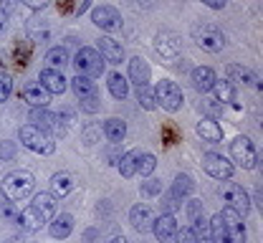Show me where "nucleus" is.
Masks as SVG:
<instances>
[{
	"mask_svg": "<svg viewBox=\"0 0 263 243\" xmlns=\"http://www.w3.org/2000/svg\"><path fill=\"white\" fill-rule=\"evenodd\" d=\"M3 198L8 203H21V200H28L31 193L35 190V177L28 170H13L3 177Z\"/></svg>",
	"mask_w": 263,
	"mask_h": 243,
	"instance_id": "obj_1",
	"label": "nucleus"
},
{
	"mask_svg": "<svg viewBox=\"0 0 263 243\" xmlns=\"http://www.w3.org/2000/svg\"><path fill=\"white\" fill-rule=\"evenodd\" d=\"M230 155H233V162L243 170H256L258 167V149L253 144V139L246 137V135H238L230 142Z\"/></svg>",
	"mask_w": 263,
	"mask_h": 243,
	"instance_id": "obj_2",
	"label": "nucleus"
},
{
	"mask_svg": "<svg viewBox=\"0 0 263 243\" xmlns=\"http://www.w3.org/2000/svg\"><path fill=\"white\" fill-rule=\"evenodd\" d=\"M18 139L33 149V152H38V155H53L56 152V142L48 137L43 129H38V127H33V124H23L21 129H18Z\"/></svg>",
	"mask_w": 263,
	"mask_h": 243,
	"instance_id": "obj_3",
	"label": "nucleus"
},
{
	"mask_svg": "<svg viewBox=\"0 0 263 243\" xmlns=\"http://www.w3.org/2000/svg\"><path fill=\"white\" fill-rule=\"evenodd\" d=\"M193 38H195L197 46L202 51H208V53H218V51L226 48V35L213 23H197L193 28Z\"/></svg>",
	"mask_w": 263,
	"mask_h": 243,
	"instance_id": "obj_4",
	"label": "nucleus"
},
{
	"mask_svg": "<svg viewBox=\"0 0 263 243\" xmlns=\"http://www.w3.org/2000/svg\"><path fill=\"white\" fill-rule=\"evenodd\" d=\"M73 66L79 69L81 76H86V79H99L101 73H104V59H101V53H99L97 48H91V46H84V48H79V53L73 56Z\"/></svg>",
	"mask_w": 263,
	"mask_h": 243,
	"instance_id": "obj_5",
	"label": "nucleus"
},
{
	"mask_svg": "<svg viewBox=\"0 0 263 243\" xmlns=\"http://www.w3.org/2000/svg\"><path fill=\"white\" fill-rule=\"evenodd\" d=\"M220 198L230 210H235L238 215H248L251 213V198L248 193L238 185V182H223L220 185Z\"/></svg>",
	"mask_w": 263,
	"mask_h": 243,
	"instance_id": "obj_6",
	"label": "nucleus"
},
{
	"mask_svg": "<svg viewBox=\"0 0 263 243\" xmlns=\"http://www.w3.org/2000/svg\"><path fill=\"white\" fill-rule=\"evenodd\" d=\"M155 102L162 106L164 111H177V109L182 106V91H180V86H177L175 81L164 79V81L157 84V89H155Z\"/></svg>",
	"mask_w": 263,
	"mask_h": 243,
	"instance_id": "obj_7",
	"label": "nucleus"
},
{
	"mask_svg": "<svg viewBox=\"0 0 263 243\" xmlns=\"http://www.w3.org/2000/svg\"><path fill=\"white\" fill-rule=\"evenodd\" d=\"M220 220H223V228L228 233V241L230 243H246L248 236H246V223H243V215H238L235 210H230L228 205L218 213Z\"/></svg>",
	"mask_w": 263,
	"mask_h": 243,
	"instance_id": "obj_8",
	"label": "nucleus"
},
{
	"mask_svg": "<svg viewBox=\"0 0 263 243\" xmlns=\"http://www.w3.org/2000/svg\"><path fill=\"white\" fill-rule=\"evenodd\" d=\"M202 170L215 180H230L233 177V162L218 152H208L202 157Z\"/></svg>",
	"mask_w": 263,
	"mask_h": 243,
	"instance_id": "obj_9",
	"label": "nucleus"
},
{
	"mask_svg": "<svg viewBox=\"0 0 263 243\" xmlns=\"http://www.w3.org/2000/svg\"><path fill=\"white\" fill-rule=\"evenodd\" d=\"M91 21H94V26H97V28L109 31V33L122 28V13H119L117 8H111V5H99V8H94Z\"/></svg>",
	"mask_w": 263,
	"mask_h": 243,
	"instance_id": "obj_10",
	"label": "nucleus"
},
{
	"mask_svg": "<svg viewBox=\"0 0 263 243\" xmlns=\"http://www.w3.org/2000/svg\"><path fill=\"white\" fill-rule=\"evenodd\" d=\"M155 210L149 208V205H144V203H139V205H134L129 210V223L134 231H139V233H152V226H155Z\"/></svg>",
	"mask_w": 263,
	"mask_h": 243,
	"instance_id": "obj_11",
	"label": "nucleus"
},
{
	"mask_svg": "<svg viewBox=\"0 0 263 243\" xmlns=\"http://www.w3.org/2000/svg\"><path fill=\"white\" fill-rule=\"evenodd\" d=\"M152 233L160 243H172L177 236V218L172 213H162L160 218H155V226H152Z\"/></svg>",
	"mask_w": 263,
	"mask_h": 243,
	"instance_id": "obj_12",
	"label": "nucleus"
},
{
	"mask_svg": "<svg viewBox=\"0 0 263 243\" xmlns=\"http://www.w3.org/2000/svg\"><path fill=\"white\" fill-rule=\"evenodd\" d=\"M226 73H228V81L233 86L240 84V86H248V89H261L258 76H256L251 69L240 66V64H228V66H226Z\"/></svg>",
	"mask_w": 263,
	"mask_h": 243,
	"instance_id": "obj_13",
	"label": "nucleus"
},
{
	"mask_svg": "<svg viewBox=\"0 0 263 243\" xmlns=\"http://www.w3.org/2000/svg\"><path fill=\"white\" fill-rule=\"evenodd\" d=\"M38 84L48 91V94H64L66 91V79H64V73L61 71H56V69H46L41 71V76H38Z\"/></svg>",
	"mask_w": 263,
	"mask_h": 243,
	"instance_id": "obj_14",
	"label": "nucleus"
},
{
	"mask_svg": "<svg viewBox=\"0 0 263 243\" xmlns=\"http://www.w3.org/2000/svg\"><path fill=\"white\" fill-rule=\"evenodd\" d=\"M155 51H157L162 59H167V61L177 59V56H180V41H177V35L167 33V31L157 33V38H155Z\"/></svg>",
	"mask_w": 263,
	"mask_h": 243,
	"instance_id": "obj_15",
	"label": "nucleus"
},
{
	"mask_svg": "<svg viewBox=\"0 0 263 243\" xmlns=\"http://www.w3.org/2000/svg\"><path fill=\"white\" fill-rule=\"evenodd\" d=\"M99 53H101V59L104 61H111V64H122L124 61V48L111 38V35H104V38H99Z\"/></svg>",
	"mask_w": 263,
	"mask_h": 243,
	"instance_id": "obj_16",
	"label": "nucleus"
},
{
	"mask_svg": "<svg viewBox=\"0 0 263 243\" xmlns=\"http://www.w3.org/2000/svg\"><path fill=\"white\" fill-rule=\"evenodd\" d=\"M18 223H21V228L23 231H31V233H35V231H41L48 220L38 213V210L33 208V205H28V208H23L21 213H18Z\"/></svg>",
	"mask_w": 263,
	"mask_h": 243,
	"instance_id": "obj_17",
	"label": "nucleus"
},
{
	"mask_svg": "<svg viewBox=\"0 0 263 243\" xmlns=\"http://www.w3.org/2000/svg\"><path fill=\"white\" fill-rule=\"evenodd\" d=\"M213 94H215V102L223 106V104H235L238 102V91L235 86L230 84L228 79H215L213 84Z\"/></svg>",
	"mask_w": 263,
	"mask_h": 243,
	"instance_id": "obj_18",
	"label": "nucleus"
},
{
	"mask_svg": "<svg viewBox=\"0 0 263 243\" xmlns=\"http://www.w3.org/2000/svg\"><path fill=\"white\" fill-rule=\"evenodd\" d=\"M215 71L210 69V66H197L193 69V86H195L200 94H208V91H213V84H215Z\"/></svg>",
	"mask_w": 263,
	"mask_h": 243,
	"instance_id": "obj_19",
	"label": "nucleus"
},
{
	"mask_svg": "<svg viewBox=\"0 0 263 243\" xmlns=\"http://www.w3.org/2000/svg\"><path fill=\"white\" fill-rule=\"evenodd\" d=\"M23 99L28 102V106H48L51 102V94L38 84V81H33V84H26V89H23Z\"/></svg>",
	"mask_w": 263,
	"mask_h": 243,
	"instance_id": "obj_20",
	"label": "nucleus"
},
{
	"mask_svg": "<svg viewBox=\"0 0 263 243\" xmlns=\"http://www.w3.org/2000/svg\"><path fill=\"white\" fill-rule=\"evenodd\" d=\"M101 132H104V137L109 139L111 144H119L122 139L127 137V122H124V119H119V117H111V119H106V122H104Z\"/></svg>",
	"mask_w": 263,
	"mask_h": 243,
	"instance_id": "obj_21",
	"label": "nucleus"
},
{
	"mask_svg": "<svg viewBox=\"0 0 263 243\" xmlns=\"http://www.w3.org/2000/svg\"><path fill=\"white\" fill-rule=\"evenodd\" d=\"M48 231H51V238H59V241L68 238L71 231H73V215H68V213H64V215H53Z\"/></svg>",
	"mask_w": 263,
	"mask_h": 243,
	"instance_id": "obj_22",
	"label": "nucleus"
},
{
	"mask_svg": "<svg viewBox=\"0 0 263 243\" xmlns=\"http://www.w3.org/2000/svg\"><path fill=\"white\" fill-rule=\"evenodd\" d=\"M31 124L43 129V132L56 129V114L51 109H46V106H35V109H31Z\"/></svg>",
	"mask_w": 263,
	"mask_h": 243,
	"instance_id": "obj_23",
	"label": "nucleus"
},
{
	"mask_svg": "<svg viewBox=\"0 0 263 243\" xmlns=\"http://www.w3.org/2000/svg\"><path fill=\"white\" fill-rule=\"evenodd\" d=\"M197 135L205 139V142H220L223 139V129H220V124L213 117H202L197 122Z\"/></svg>",
	"mask_w": 263,
	"mask_h": 243,
	"instance_id": "obj_24",
	"label": "nucleus"
},
{
	"mask_svg": "<svg viewBox=\"0 0 263 243\" xmlns=\"http://www.w3.org/2000/svg\"><path fill=\"white\" fill-rule=\"evenodd\" d=\"M129 81L134 84V86H144V84H149V66H147L144 59L134 56V59L129 61Z\"/></svg>",
	"mask_w": 263,
	"mask_h": 243,
	"instance_id": "obj_25",
	"label": "nucleus"
},
{
	"mask_svg": "<svg viewBox=\"0 0 263 243\" xmlns=\"http://www.w3.org/2000/svg\"><path fill=\"white\" fill-rule=\"evenodd\" d=\"M71 91L79 97V102L81 99H89V97H97V84L91 81V79H86V76H73L71 79Z\"/></svg>",
	"mask_w": 263,
	"mask_h": 243,
	"instance_id": "obj_26",
	"label": "nucleus"
},
{
	"mask_svg": "<svg viewBox=\"0 0 263 243\" xmlns=\"http://www.w3.org/2000/svg\"><path fill=\"white\" fill-rule=\"evenodd\" d=\"M73 190V177L71 173H56L51 177V195L53 198H66Z\"/></svg>",
	"mask_w": 263,
	"mask_h": 243,
	"instance_id": "obj_27",
	"label": "nucleus"
},
{
	"mask_svg": "<svg viewBox=\"0 0 263 243\" xmlns=\"http://www.w3.org/2000/svg\"><path fill=\"white\" fill-rule=\"evenodd\" d=\"M31 205L38 210V213H41L46 220H51V218L56 215V198H53L51 193H38V195L33 198Z\"/></svg>",
	"mask_w": 263,
	"mask_h": 243,
	"instance_id": "obj_28",
	"label": "nucleus"
},
{
	"mask_svg": "<svg viewBox=\"0 0 263 243\" xmlns=\"http://www.w3.org/2000/svg\"><path fill=\"white\" fill-rule=\"evenodd\" d=\"M68 51H66L64 46H53V48H48V53H46V64H48V69H56L61 71L68 66Z\"/></svg>",
	"mask_w": 263,
	"mask_h": 243,
	"instance_id": "obj_29",
	"label": "nucleus"
},
{
	"mask_svg": "<svg viewBox=\"0 0 263 243\" xmlns=\"http://www.w3.org/2000/svg\"><path fill=\"white\" fill-rule=\"evenodd\" d=\"M106 86H109V94L117 97V99H124V97L129 94V81H127L122 73H109Z\"/></svg>",
	"mask_w": 263,
	"mask_h": 243,
	"instance_id": "obj_30",
	"label": "nucleus"
},
{
	"mask_svg": "<svg viewBox=\"0 0 263 243\" xmlns=\"http://www.w3.org/2000/svg\"><path fill=\"white\" fill-rule=\"evenodd\" d=\"M137 157H139V152L137 149H132V152H124L122 157H119V162H117V167H119V173L122 177H134L137 175Z\"/></svg>",
	"mask_w": 263,
	"mask_h": 243,
	"instance_id": "obj_31",
	"label": "nucleus"
},
{
	"mask_svg": "<svg viewBox=\"0 0 263 243\" xmlns=\"http://www.w3.org/2000/svg\"><path fill=\"white\" fill-rule=\"evenodd\" d=\"M193 177L190 175H185V173H180L177 177H175V182H172V193L180 198V200H185V198H190L193 195Z\"/></svg>",
	"mask_w": 263,
	"mask_h": 243,
	"instance_id": "obj_32",
	"label": "nucleus"
},
{
	"mask_svg": "<svg viewBox=\"0 0 263 243\" xmlns=\"http://www.w3.org/2000/svg\"><path fill=\"white\" fill-rule=\"evenodd\" d=\"M193 233H195V241L197 243H213V233H210V220L205 215H200L193 220Z\"/></svg>",
	"mask_w": 263,
	"mask_h": 243,
	"instance_id": "obj_33",
	"label": "nucleus"
},
{
	"mask_svg": "<svg viewBox=\"0 0 263 243\" xmlns=\"http://www.w3.org/2000/svg\"><path fill=\"white\" fill-rule=\"evenodd\" d=\"M155 167H157V157L149 155V152H139V157H137V175L152 177Z\"/></svg>",
	"mask_w": 263,
	"mask_h": 243,
	"instance_id": "obj_34",
	"label": "nucleus"
},
{
	"mask_svg": "<svg viewBox=\"0 0 263 243\" xmlns=\"http://www.w3.org/2000/svg\"><path fill=\"white\" fill-rule=\"evenodd\" d=\"M137 99H139L142 109H147V111H152V109L157 106V102H155V91H152V86H149V84L137 86Z\"/></svg>",
	"mask_w": 263,
	"mask_h": 243,
	"instance_id": "obj_35",
	"label": "nucleus"
},
{
	"mask_svg": "<svg viewBox=\"0 0 263 243\" xmlns=\"http://www.w3.org/2000/svg\"><path fill=\"white\" fill-rule=\"evenodd\" d=\"M210 233H213V243H230L228 233H226V228H223L220 215H213V220H210Z\"/></svg>",
	"mask_w": 263,
	"mask_h": 243,
	"instance_id": "obj_36",
	"label": "nucleus"
},
{
	"mask_svg": "<svg viewBox=\"0 0 263 243\" xmlns=\"http://www.w3.org/2000/svg\"><path fill=\"white\" fill-rule=\"evenodd\" d=\"M162 193V182L157 180V177H147L144 182H142V195L144 198H155V195H160Z\"/></svg>",
	"mask_w": 263,
	"mask_h": 243,
	"instance_id": "obj_37",
	"label": "nucleus"
},
{
	"mask_svg": "<svg viewBox=\"0 0 263 243\" xmlns=\"http://www.w3.org/2000/svg\"><path fill=\"white\" fill-rule=\"evenodd\" d=\"M10 94H13V79H10V73L0 71V102H8Z\"/></svg>",
	"mask_w": 263,
	"mask_h": 243,
	"instance_id": "obj_38",
	"label": "nucleus"
},
{
	"mask_svg": "<svg viewBox=\"0 0 263 243\" xmlns=\"http://www.w3.org/2000/svg\"><path fill=\"white\" fill-rule=\"evenodd\" d=\"M180 205H182V200H180V198H177V195L170 190V193L164 195V203H162L164 213H172V215H175V210H180Z\"/></svg>",
	"mask_w": 263,
	"mask_h": 243,
	"instance_id": "obj_39",
	"label": "nucleus"
},
{
	"mask_svg": "<svg viewBox=\"0 0 263 243\" xmlns=\"http://www.w3.org/2000/svg\"><path fill=\"white\" fill-rule=\"evenodd\" d=\"M175 243H197L193 228H177V236H175Z\"/></svg>",
	"mask_w": 263,
	"mask_h": 243,
	"instance_id": "obj_40",
	"label": "nucleus"
},
{
	"mask_svg": "<svg viewBox=\"0 0 263 243\" xmlns=\"http://www.w3.org/2000/svg\"><path fill=\"white\" fill-rule=\"evenodd\" d=\"M99 94L97 97H89V99H81V109L86 111V114H97L99 111Z\"/></svg>",
	"mask_w": 263,
	"mask_h": 243,
	"instance_id": "obj_41",
	"label": "nucleus"
},
{
	"mask_svg": "<svg viewBox=\"0 0 263 243\" xmlns=\"http://www.w3.org/2000/svg\"><path fill=\"white\" fill-rule=\"evenodd\" d=\"M202 215V203L200 200H190L187 203V218H190V223L195 220V218H200Z\"/></svg>",
	"mask_w": 263,
	"mask_h": 243,
	"instance_id": "obj_42",
	"label": "nucleus"
},
{
	"mask_svg": "<svg viewBox=\"0 0 263 243\" xmlns=\"http://www.w3.org/2000/svg\"><path fill=\"white\" fill-rule=\"evenodd\" d=\"M0 157H3V160L15 157V144H13V142H0Z\"/></svg>",
	"mask_w": 263,
	"mask_h": 243,
	"instance_id": "obj_43",
	"label": "nucleus"
},
{
	"mask_svg": "<svg viewBox=\"0 0 263 243\" xmlns=\"http://www.w3.org/2000/svg\"><path fill=\"white\" fill-rule=\"evenodd\" d=\"M205 111H208V117H213V119H215V117H218V114H220V104H218V102H205Z\"/></svg>",
	"mask_w": 263,
	"mask_h": 243,
	"instance_id": "obj_44",
	"label": "nucleus"
},
{
	"mask_svg": "<svg viewBox=\"0 0 263 243\" xmlns=\"http://www.w3.org/2000/svg\"><path fill=\"white\" fill-rule=\"evenodd\" d=\"M97 137H99L97 127H86V129H84V139H86V144H94V142H97Z\"/></svg>",
	"mask_w": 263,
	"mask_h": 243,
	"instance_id": "obj_45",
	"label": "nucleus"
},
{
	"mask_svg": "<svg viewBox=\"0 0 263 243\" xmlns=\"http://www.w3.org/2000/svg\"><path fill=\"white\" fill-rule=\"evenodd\" d=\"M51 0H23V5H28L31 10H41V8H46Z\"/></svg>",
	"mask_w": 263,
	"mask_h": 243,
	"instance_id": "obj_46",
	"label": "nucleus"
},
{
	"mask_svg": "<svg viewBox=\"0 0 263 243\" xmlns=\"http://www.w3.org/2000/svg\"><path fill=\"white\" fill-rule=\"evenodd\" d=\"M200 3H202V5H208V8H213V10H223L228 0H200Z\"/></svg>",
	"mask_w": 263,
	"mask_h": 243,
	"instance_id": "obj_47",
	"label": "nucleus"
},
{
	"mask_svg": "<svg viewBox=\"0 0 263 243\" xmlns=\"http://www.w3.org/2000/svg\"><path fill=\"white\" fill-rule=\"evenodd\" d=\"M5 31H8V13L0 8V35H5Z\"/></svg>",
	"mask_w": 263,
	"mask_h": 243,
	"instance_id": "obj_48",
	"label": "nucleus"
},
{
	"mask_svg": "<svg viewBox=\"0 0 263 243\" xmlns=\"http://www.w3.org/2000/svg\"><path fill=\"white\" fill-rule=\"evenodd\" d=\"M97 238V231H86V243H94Z\"/></svg>",
	"mask_w": 263,
	"mask_h": 243,
	"instance_id": "obj_49",
	"label": "nucleus"
},
{
	"mask_svg": "<svg viewBox=\"0 0 263 243\" xmlns=\"http://www.w3.org/2000/svg\"><path fill=\"white\" fill-rule=\"evenodd\" d=\"M109 243H127V238H124V236H114Z\"/></svg>",
	"mask_w": 263,
	"mask_h": 243,
	"instance_id": "obj_50",
	"label": "nucleus"
},
{
	"mask_svg": "<svg viewBox=\"0 0 263 243\" xmlns=\"http://www.w3.org/2000/svg\"><path fill=\"white\" fill-rule=\"evenodd\" d=\"M89 5H91V0H86V3H84V5L79 8V15H81V13H86V8H89Z\"/></svg>",
	"mask_w": 263,
	"mask_h": 243,
	"instance_id": "obj_51",
	"label": "nucleus"
},
{
	"mask_svg": "<svg viewBox=\"0 0 263 243\" xmlns=\"http://www.w3.org/2000/svg\"><path fill=\"white\" fill-rule=\"evenodd\" d=\"M5 243H18V241H15V238H10V241H5Z\"/></svg>",
	"mask_w": 263,
	"mask_h": 243,
	"instance_id": "obj_52",
	"label": "nucleus"
}]
</instances>
